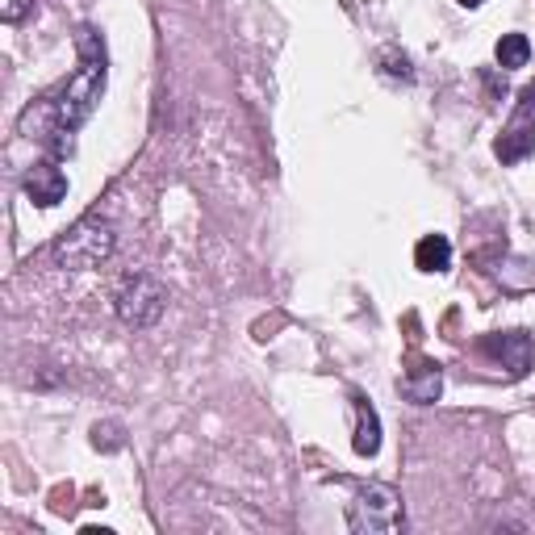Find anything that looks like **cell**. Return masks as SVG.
<instances>
[{
    "mask_svg": "<svg viewBox=\"0 0 535 535\" xmlns=\"http://www.w3.org/2000/svg\"><path fill=\"white\" fill-rule=\"evenodd\" d=\"M76 46H80L76 76L67 84H59L55 92H46L42 101H34L21 113V134L38 138V143H46L59 155L72 147V134L92 118V109H97L101 92H105V42H101V34L84 26Z\"/></svg>",
    "mask_w": 535,
    "mask_h": 535,
    "instance_id": "6da1fadb",
    "label": "cell"
},
{
    "mask_svg": "<svg viewBox=\"0 0 535 535\" xmlns=\"http://www.w3.org/2000/svg\"><path fill=\"white\" fill-rule=\"evenodd\" d=\"M352 531H398L402 527V498L389 485H364L347 506Z\"/></svg>",
    "mask_w": 535,
    "mask_h": 535,
    "instance_id": "7a4b0ae2",
    "label": "cell"
},
{
    "mask_svg": "<svg viewBox=\"0 0 535 535\" xmlns=\"http://www.w3.org/2000/svg\"><path fill=\"white\" fill-rule=\"evenodd\" d=\"M164 301H168V293H164V285H159L155 276L134 272L118 289V314H122L126 327H151V322L164 314Z\"/></svg>",
    "mask_w": 535,
    "mask_h": 535,
    "instance_id": "3957f363",
    "label": "cell"
},
{
    "mask_svg": "<svg viewBox=\"0 0 535 535\" xmlns=\"http://www.w3.org/2000/svg\"><path fill=\"white\" fill-rule=\"evenodd\" d=\"M109 251H113V230H109V222H97V218H88L76 230H67V235L59 239V247H55V255L67 268H92V264L109 260Z\"/></svg>",
    "mask_w": 535,
    "mask_h": 535,
    "instance_id": "277c9868",
    "label": "cell"
},
{
    "mask_svg": "<svg viewBox=\"0 0 535 535\" xmlns=\"http://www.w3.org/2000/svg\"><path fill=\"white\" fill-rule=\"evenodd\" d=\"M531 147H535V84L519 92L515 118H510V126L498 138V159L502 164H519V159L531 155Z\"/></svg>",
    "mask_w": 535,
    "mask_h": 535,
    "instance_id": "5b68a950",
    "label": "cell"
},
{
    "mask_svg": "<svg viewBox=\"0 0 535 535\" xmlns=\"http://www.w3.org/2000/svg\"><path fill=\"white\" fill-rule=\"evenodd\" d=\"M26 197H30L34 205H42V209L59 205V201L67 197V176H63V168H55L51 159L34 164V168L26 172Z\"/></svg>",
    "mask_w": 535,
    "mask_h": 535,
    "instance_id": "8992f818",
    "label": "cell"
},
{
    "mask_svg": "<svg viewBox=\"0 0 535 535\" xmlns=\"http://www.w3.org/2000/svg\"><path fill=\"white\" fill-rule=\"evenodd\" d=\"M485 352H490L498 364H506L515 377H523V372L531 368V360H535V347H531V339L527 335H519V331H506V335H490L481 343Z\"/></svg>",
    "mask_w": 535,
    "mask_h": 535,
    "instance_id": "52a82bcc",
    "label": "cell"
},
{
    "mask_svg": "<svg viewBox=\"0 0 535 535\" xmlns=\"http://www.w3.org/2000/svg\"><path fill=\"white\" fill-rule=\"evenodd\" d=\"M439 389H444V381H439V368H435L431 360H414V368L402 377V393H406L410 402H418V406L435 402Z\"/></svg>",
    "mask_w": 535,
    "mask_h": 535,
    "instance_id": "ba28073f",
    "label": "cell"
},
{
    "mask_svg": "<svg viewBox=\"0 0 535 535\" xmlns=\"http://www.w3.org/2000/svg\"><path fill=\"white\" fill-rule=\"evenodd\" d=\"M356 452L360 456H377V448H381V423H377V410H372L368 402H360L356 398Z\"/></svg>",
    "mask_w": 535,
    "mask_h": 535,
    "instance_id": "9c48e42d",
    "label": "cell"
},
{
    "mask_svg": "<svg viewBox=\"0 0 535 535\" xmlns=\"http://www.w3.org/2000/svg\"><path fill=\"white\" fill-rule=\"evenodd\" d=\"M414 264L423 272H444L452 264V243L444 235H427L423 243L414 247Z\"/></svg>",
    "mask_w": 535,
    "mask_h": 535,
    "instance_id": "30bf717a",
    "label": "cell"
},
{
    "mask_svg": "<svg viewBox=\"0 0 535 535\" xmlns=\"http://www.w3.org/2000/svg\"><path fill=\"white\" fill-rule=\"evenodd\" d=\"M494 55H498L502 67H523L531 59V42H527V34H502Z\"/></svg>",
    "mask_w": 535,
    "mask_h": 535,
    "instance_id": "8fae6325",
    "label": "cell"
},
{
    "mask_svg": "<svg viewBox=\"0 0 535 535\" xmlns=\"http://www.w3.org/2000/svg\"><path fill=\"white\" fill-rule=\"evenodd\" d=\"M30 9H34V0H0V17L5 21H21Z\"/></svg>",
    "mask_w": 535,
    "mask_h": 535,
    "instance_id": "7c38bea8",
    "label": "cell"
},
{
    "mask_svg": "<svg viewBox=\"0 0 535 535\" xmlns=\"http://www.w3.org/2000/svg\"><path fill=\"white\" fill-rule=\"evenodd\" d=\"M460 5H464V9H477V5H485V0H460Z\"/></svg>",
    "mask_w": 535,
    "mask_h": 535,
    "instance_id": "4fadbf2b",
    "label": "cell"
}]
</instances>
